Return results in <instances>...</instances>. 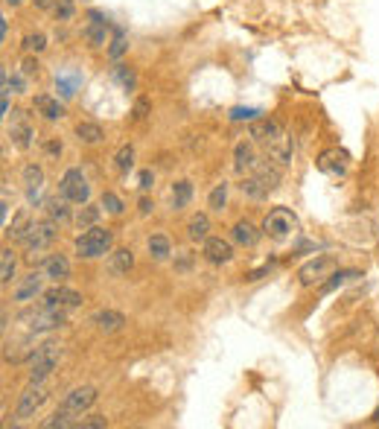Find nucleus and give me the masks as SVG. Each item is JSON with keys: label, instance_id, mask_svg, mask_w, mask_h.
Returning <instances> with one entry per match:
<instances>
[{"label": "nucleus", "instance_id": "obj_1", "mask_svg": "<svg viewBox=\"0 0 379 429\" xmlns=\"http://www.w3.org/2000/svg\"><path fill=\"white\" fill-rule=\"evenodd\" d=\"M111 242H114V234L108 228H97V225H93V228H88L76 239V254L82 260H97V257H103V254L111 252Z\"/></svg>", "mask_w": 379, "mask_h": 429}, {"label": "nucleus", "instance_id": "obj_2", "mask_svg": "<svg viewBox=\"0 0 379 429\" xmlns=\"http://www.w3.org/2000/svg\"><path fill=\"white\" fill-rule=\"evenodd\" d=\"M58 359H61V351H58L56 342L41 345V348L33 353V359H29V383H44V380L56 371Z\"/></svg>", "mask_w": 379, "mask_h": 429}, {"label": "nucleus", "instance_id": "obj_3", "mask_svg": "<svg viewBox=\"0 0 379 429\" xmlns=\"http://www.w3.org/2000/svg\"><path fill=\"white\" fill-rule=\"evenodd\" d=\"M58 190L71 205H88V199H90V184H88V178L82 175L79 167H71L65 175H61Z\"/></svg>", "mask_w": 379, "mask_h": 429}, {"label": "nucleus", "instance_id": "obj_4", "mask_svg": "<svg viewBox=\"0 0 379 429\" xmlns=\"http://www.w3.org/2000/svg\"><path fill=\"white\" fill-rule=\"evenodd\" d=\"M56 222L53 219H44V222H33L29 225V231H26V237L21 239V245L29 252V254H38V252H44L47 245H53V239H56Z\"/></svg>", "mask_w": 379, "mask_h": 429}, {"label": "nucleus", "instance_id": "obj_5", "mask_svg": "<svg viewBox=\"0 0 379 429\" xmlns=\"http://www.w3.org/2000/svg\"><path fill=\"white\" fill-rule=\"evenodd\" d=\"M295 225H298V219H295V213L289 207H274V210H269V217L263 219V231L271 239H286L295 231Z\"/></svg>", "mask_w": 379, "mask_h": 429}, {"label": "nucleus", "instance_id": "obj_6", "mask_svg": "<svg viewBox=\"0 0 379 429\" xmlns=\"http://www.w3.org/2000/svg\"><path fill=\"white\" fill-rule=\"evenodd\" d=\"M336 266H338V260H336V257H330V254H321V257L309 260V263H306V266L298 272V278H301V284H303V286L324 284V278H330V274L336 272Z\"/></svg>", "mask_w": 379, "mask_h": 429}, {"label": "nucleus", "instance_id": "obj_7", "mask_svg": "<svg viewBox=\"0 0 379 429\" xmlns=\"http://www.w3.org/2000/svg\"><path fill=\"white\" fill-rule=\"evenodd\" d=\"M108 29H111V24L105 21L103 12H88V24L82 26V38L88 41V47L100 50L108 44Z\"/></svg>", "mask_w": 379, "mask_h": 429}, {"label": "nucleus", "instance_id": "obj_8", "mask_svg": "<svg viewBox=\"0 0 379 429\" xmlns=\"http://www.w3.org/2000/svg\"><path fill=\"white\" fill-rule=\"evenodd\" d=\"M29 319V330L33 333H44V330H56L68 321V310H58V306H38V310L33 316H26Z\"/></svg>", "mask_w": 379, "mask_h": 429}, {"label": "nucleus", "instance_id": "obj_9", "mask_svg": "<svg viewBox=\"0 0 379 429\" xmlns=\"http://www.w3.org/2000/svg\"><path fill=\"white\" fill-rule=\"evenodd\" d=\"M44 400H47V391L41 388V383H29V388L21 394L15 415H18V418H33V415L41 409Z\"/></svg>", "mask_w": 379, "mask_h": 429}, {"label": "nucleus", "instance_id": "obj_10", "mask_svg": "<svg viewBox=\"0 0 379 429\" xmlns=\"http://www.w3.org/2000/svg\"><path fill=\"white\" fill-rule=\"evenodd\" d=\"M44 304L47 306H58V310H76V306L82 304V295L76 289H68V286L56 284L53 289L44 292Z\"/></svg>", "mask_w": 379, "mask_h": 429}, {"label": "nucleus", "instance_id": "obj_11", "mask_svg": "<svg viewBox=\"0 0 379 429\" xmlns=\"http://www.w3.org/2000/svg\"><path fill=\"white\" fill-rule=\"evenodd\" d=\"M248 135H251V140H257V143H271L274 138L283 135V129H280V123L274 117H257V120H251Z\"/></svg>", "mask_w": 379, "mask_h": 429}, {"label": "nucleus", "instance_id": "obj_12", "mask_svg": "<svg viewBox=\"0 0 379 429\" xmlns=\"http://www.w3.org/2000/svg\"><path fill=\"white\" fill-rule=\"evenodd\" d=\"M93 403H97V388H93V386H79V388H73V391L65 397V409L73 412V415L88 412Z\"/></svg>", "mask_w": 379, "mask_h": 429}, {"label": "nucleus", "instance_id": "obj_13", "mask_svg": "<svg viewBox=\"0 0 379 429\" xmlns=\"http://www.w3.org/2000/svg\"><path fill=\"white\" fill-rule=\"evenodd\" d=\"M234 257V249H231V242L222 239V237H207L204 239V260L213 263V266H222Z\"/></svg>", "mask_w": 379, "mask_h": 429}, {"label": "nucleus", "instance_id": "obj_14", "mask_svg": "<svg viewBox=\"0 0 379 429\" xmlns=\"http://www.w3.org/2000/svg\"><path fill=\"white\" fill-rule=\"evenodd\" d=\"M266 152H269V158L277 161L280 167H289L292 164V155H295V146H292V138L283 132L280 138H274L271 143H266Z\"/></svg>", "mask_w": 379, "mask_h": 429}, {"label": "nucleus", "instance_id": "obj_15", "mask_svg": "<svg viewBox=\"0 0 379 429\" xmlns=\"http://www.w3.org/2000/svg\"><path fill=\"white\" fill-rule=\"evenodd\" d=\"M9 138H12V143L18 149H29V146H33L36 129L24 120V111H15V120H12V126H9Z\"/></svg>", "mask_w": 379, "mask_h": 429}, {"label": "nucleus", "instance_id": "obj_16", "mask_svg": "<svg viewBox=\"0 0 379 429\" xmlns=\"http://www.w3.org/2000/svg\"><path fill=\"white\" fill-rule=\"evenodd\" d=\"M47 278L44 272H33V274H26V278L15 286V301L26 304V301H36V295L41 292V281Z\"/></svg>", "mask_w": 379, "mask_h": 429}, {"label": "nucleus", "instance_id": "obj_17", "mask_svg": "<svg viewBox=\"0 0 379 429\" xmlns=\"http://www.w3.org/2000/svg\"><path fill=\"white\" fill-rule=\"evenodd\" d=\"M90 324L97 327L100 333H117V330H123L125 316L117 313V310H100V313H93V316H90Z\"/></svg>", "mask_w": 379, "mask_h": 429}, {"label": "nucleus", "instance_id": "obj_18", "mask_svg": "<svg viewBox=\"0 0 379 429\" xmlns=\"http://www.w3.org/2000/svg\"><path fill=\"white\" fill-rule=\"evenodd\" d=\"M132 266H135V252L132 249H117L108 257V274H111V278H123V274H129Z\"/></svg>", "mask_w": 379, "mask_h": 429}, {"label": "nucleus", "instance_id": "obj_19", "mask_svg": "<svg viewBox=\"0 0 379 429\" xmlns=\"http://www.w3.org/2000/svg\"><path fill=\"white\" fill-rule=\"evenodd\" d=\"M318 170H324V172H330V175H344V172H347V152H338V149L321 152Z\"/></svg>", "mask_w": 379, "mask_h": 429}, {"label": "nucleus", "instance_id": "obj_20", "mask_svg": "<svg viewBox=\"0 0 379 429\" xmlns=\"http://www.w3.org/2000/svg\"><path fill=\"white\" fill-rule=\"evenodd\" d=\"M231 239H234L237 245H242V249H254V245L260 242V231L251 225L248 219H239V222L231 228Z\"/></svg>", "mask_w": 379, "mask_h": 429}, {"label": "nucleus", "instance_id": "obj_21", "mask_svg": "<svg viewBox=\"0 0 379 429\" xmlns=\"http://www.w3.org/2000/svg\"><path fill=\"white\" fill-rule=\"evenodd\" d=\"M33 108H36L47 123H56V120L65 117V105H61L56 97H47V94H38V97L33 100Z\"/></svg>", "mask_w": 379, "mask_h": 429}, {"label": "nucleus", "instance_id": "obj_22", "mask_svg": "<svg viewBox=\"0 0 379 429\" xmlns=\"http://www.w3.org/2000/svg\"><path fill=\"white\" fill-rule=\"evenodd\" d=\"M44 274H47L50 281L61 284L65 278H71V260H68L65 254H50V257L44 260Z\"/></svg>", "mask_w": 379, "mask_h": 429}, {"label": "nucleus", "instance_id": "obj_23", "mask_svg": "<svg viewBox=\"0 0 379 429\" xmlns=\"http://www.w3.org/2000/svg\"><path fill=\"white\" fill-rule=\"evenodd\" d=\"M251 175H254V178H260V181L266 184V187L271 190V193L280 187V178H283V175H280V170H277L274 164H269V161H260V158L254 161V167H251Z\"/></svg>", "mask_w": 379, "mask_h": 429}, {"label": "nucleus", "instance_id": "obj_24", "mask_svg": "<svg viewBox=\"0 0 379 429\" xmlns=\"http://www.w3.org/2000/svg\"><path fill=\"white\" fill-rule=\"evenodd\" d=\"M254 161H257L254 146H251L248 140H239L237 149H234V170H237V172H245V170L254 167Z\"/></svg>", "mask_w": 379, "mask_h": 429}, {"label": "nucleus", "instance_id": "obj_25", "mask_svg": "<svg viewBox=\"0 0 379 429\" xmlns=\"http://www.w3.org/2000/svg\"><path fill=\"white\" fill-rule=\"evenodd\" d=\"M76 138H79V143H88V146H93V143H100V140L105 138V132H103V126H100V123L82 120L79 126H76Z\"/></svg>", "mask_w": 379, "mask_h": 429}, {"label": "nucleus", "instance_id": "obj_26", "mask_svg": "<svg viewBox=\"0 0 379 429\" xmlns=\"http://www.w3.org/2000/svg\"><path fill=\"white\" fill-rule=\"evenodd\" d=\"M239 190L248 196V199H254V202H263V199H269V187L260 181V178H254V175H245L242 178V184H239Z\"/></svg>", "mask_w": 379, "mask_h": 429}, {"label": "nucleus", "instance_id": "obj_27", "mask_svg": "<svg viewBox=\"0 0 379 429\" xmlns=\"http://www.w3.org/2000/svg\"><path fill=\"white\" fill-rule=\"evenodd\" d=\"M207 231H210L207 213H196V217L190 219V225H187V237L193 239V242H204V239H207Z\"/></svg>", "mask_w": 379, "mask_h": 429}, {"label": "nucleus", "instance_id": "obj_28", "mask_svg": "<svg viewBox=\"0 0 379 429\" xmlns=\"http://www.w3.org/2000/svg\"><path fill=\"white\" fill-rule=\"evenodd\" d=\"M146 249H149V254L155 257V260H167L172 252H170V239L164 237V234H152L149 237V242H146Z\"/></svg>", "mask_w": 379, "mask_h": 429}, {"label": "nucleus", "instance_id": "obj_29", "mask_svg": "<svg viewBox=\"0 0 379 429\" xmlns=\"http://www.w3.org/2000/svg\"><path fill=\"white\" fill-rule=\"evenodd\" d=\"M190 199H193V184L190 181H178L172 184V210H181L190 205Z\"/></svg>", "mask_w": 379, "mask_h": 429}, {"label": "nucleus", "instance_id": "obj_30", "mask_svg": "<svg viewBox=\"0 0 379 429\" xmlns=\"http://www.w3.org/2000/svg\"><path fill=\"white\" fill-rule=\"evenodd\" d=\"M29 225H33V219H29V213H26V210H21V213H15V219H12V225L6 228V234H9L15 242H21V239L26 237Z\"/></svg>", "mask_w": 379, "mask_h": 429}, {"label": "nucleus", "instance_id": "obj_31", "mask_svg": "<svg viewBox=\"0 0 379 429\" xmlns=\"http://www.w3.org/2000/svg\"><path fill=\"white\" fill-rule=\"evenodd\" d=\"M225 205H228V184L222 181V184H216V187L210 190V196H207V207H210L213 213H222V210H225Z\"/></svg>", "mask_w": 379, "mask_h": 429}, {"label": "nucleus", "instance_id": "obj_32", "mask_svg": "<svg viewBox=\"0 0 379 429\" xmlns=\"http://www.w3.org/2000/svg\"><path fill=\"white\" fill-rule=\"evenodd\" d=\"M114 167H117V172H123V175L135 167V146H132V143L120 146V152L114 155Z\"/></svg>", "mask_w": 379, "mask_h": 429}, {"label": "nucleus", "instance_id": "obj_33", "mask_svg": "<svg viewBox=\"0 0 379 429\" xmlns=\"http://www.w3.org/2000/svg\"><path fill=\"white\" fill-rule=\"evenodd\" d=\"M47 210H50V219H53V222H58V225L71 219V207H68V199H65V196L47 202Z\"/></svg>", "mask_w": 379, "mask_h": 429}, {"label": "nucleus", "instance_id": "obj_34", "mask_svg": "<svg viewBox=\"0 0 379 429\" xmlns=\"http://www.w3.org/2000/svg\"><path fill=\"white\" fill-rule=\"evenodd\" d=\"M44 426H47V429H56V426H58V429H68V426H79V420H73V412H68L65 406H61L53 418L44 420Z\"/></svg>", "mask_w": 379, "mask_h": 429}, {"label": "nucleus", "instance_id": "obj_35", "mask_svg": "<svg viewBox=\"0 0 379 429\" xmlns=\"http://www.w3.org/2000/svg\"><path fill=\"white\" fill-rule=\"evenodd\" d=\"M21 47H24V53L38 56V53H44V50H47V36H44V33H29V36H24Z\"/></svg>", "mask_w": 379, "mask_h": 429}, {"label": "nucleus", "instance_id": "obj_36", "mask_svg": "<svg viewBox=\"0 0 379 429\" xmlns=\"http://www.w3.org/2000/svg\"><path fill=\"white\" fill-rule=\"evenodd\" d=\"M15 278V257H12V249H4V257H0V284L9 286Z\"/></svg>", "mask_w": 379, "mask_h": 429}, {"label": "nucleus", "instance_id": "obj_37", "mask_svg": "<svg viewBox=\"0 0 379 429\" xmlns=\"http://www.w3.org/2000/svg\"><path fill=\"white\" fill-rule=\"evenodd\" d=\"M353 278H359V272H333L330 274V281L327 284H321V292H333V289H338L341 284H347V281H353Z\"/></svg>", "mask_w": 379, "mask_h": 429}, {"label": "nucleus", "instance_id": "obj_38", "mask_svg": "<svg viewBox=\"0 0 379 429\" xmlns=\"http://www.w3.org/2000/svg\"><path fill=\"white\" fill-rule=\"evenodd\" d=\"M24 184L26 187H44V170L38 164H26L24 167Z\"/></svg>", "mask_w": 379, "mask_h": 429}, {"label": "nucleus", "instance_id": "obj_39", "mask_svg": "<svg viewBox=\"0 0 379 429\" xmlns=\"http://www.w3.org/2000/svg\"><path fill=\"white\" fill-rule=\"evenodd\" d=\"M100 219V207H93V205H85L82 210H79V217H76V225L82 228V231H88V228H93V222Z\"/></svg>", "mask_w": 379, "mask_h": 429}, {"label": "nucleus", "instance_id": "obj_40", "mask_svg": "<svg viewBox=\"0 0 379 429\" xmlns=\"http://www.w3.org/2000/svg\"><path fill=\"white\" fill-rule=\"evenodd\" d=\"M125 47H129V41H125V33L120 26H114V41H111V47H108V56L117 61L123 53H125Z\"/></svg>", "mask_w": 379, "mask_h": 429}, {"label": "nucleus", "instance_id": "obj_41", "mask_svg": "<svg viewBox=\"0 0 379 429\" xmlns=\"http://www.w3.org/2000/svg\"><path fill=\"white\" fill-rule=\"evenodd\" d=\"M56 88H58V94L71 100L76 94V76H56Z\"/></svg>", "mask_w": 379, "mask_h": 429}, {"label": "nucleus", "instance_id": "obj_42", "mask_svg": "<svg viewBox=\"0 0 379 429\" xmlns=\"http://www.w3.org/2000/svg\"><path fill=\"white\" fill-rule=\"evenodd\" d=\"M21 73H24V76H36V73H38V58H36L33 53H26V56L21 58Z\"/></svg>", "mask_w": 379, "mask_h": 429}, {"label": "nucleus", "instance_id": "obj_43", "mask_svg": "<svg viewBox=\"0 0 379 429\" xmlns=\"http://www.w3.org/2000/svg\"><path fill=\"white\" fill-rule=\"evenodd\" d=\"M103 207H105L108 213H114V217H120V213H123V202H120L114 193H103Z\"/></svg>", "mask_w": 379, "mask_h": 429}, {"label": "nucleus", "instance_id": "obj_44", "mask_svg": "<svg viewBox=\"0 0 379 429\" xmlns=\"http://www.w3.org/2000/svg\"><path fill=\"white\" fill-rule=\"evenodd\" d=\"M105 426H108L105 415H90V418L79 420V429H105Z\"/></svg>", "mask_w": 379, "mask_h": 429}, {"label": "nucleus", "instance_id": "obj_45", "mask_svg": "<svg viewBox=\"0 0 379 429\" xmlns=\"http://www.w3.org/2000/svg\"><path fill=\"white\" fill-rule=\"evenodd\" d=\"M114 76H117L125 88H135V73H132L129 68H125V65H117V68H114Z\"/></svg>", "mask_w": 379, "mask_h": 429}, {"label": "nucleus", "instance_id": "obj_46", "mask_svg": "<svg viewBox=\"0 0 379 429\" xmlns=\"http://www.w3.org/2000/svg\"><path fill=\"white\" fill-rule=\"evenodd\" d=\"M257 117H260L257 108H234V111H231V120H234V123H239V120H257Z\"/></svg>", "mask_w": 379, "mask_h": 429}, {"label": "nucleus", "instance_id": "obj_47", "mask_svg": "<svg viewBox=\"0 0 379 429\" xmlns=\"http://www.w3.org/2000/svg\"><path fill=\"white\" fill-rule=\"evenodd\" d=\"M53 12H56V18H58V21L73 18V6H71V0H61V4H56V6H53Z\"/></svg>", "mask_w": 379, "mask_h": 429}, {"label": "nucleus", "instance_id": "obj_48", "mask_svg": "<svg viewBox=\"0 0 379 429\" xmlns=\"http://www.w3.org/2000/svg\"><path fill=\"white\" fill-rule=\"evenodd\" d=\"M149 108H152V103H149L146 97H140V100L135 103V108H132V120H143V117L149 114Z\"/></svg>", "mask_w": 379, "mask_h": 429}, {"label": "nucleus", "instance_id": "obj_49", "mask_svg": "<svg viewBox=\"0 0 379 429\" xmlns=\"http://www.w3.org/2000/svg\"><path fill=\"white\" fill-rule=\"evenodd\" d=\"M44 152H47V155H50V158H56V155H61V140H58V138H50V140L44 143Z\"/></svg>", "mask_w": 379, "mask_h": 429}, {"label": "nucleus", "instance_id": "obj_50", "mask_svg": "<svg viewBox=\"0 0 379 429\" xmlns=\"http://www.w3.org/2000/svg\"><path fill=\"white\" fill-rule=\"evenodd\" d=\"M152 184H155L152 170H143V172H140V190H143V193H146V190H152Z\"/></svg>", "mask_w": 379, "mask_h": 429}, {"label": "nucleus", "instance_id": "obj_51", "mask_svg": "<svg viewBox=\"0 0 379 429\" xmlns=\"http://www.w3.org/2000/svg\"><path fill=\"white\" fill-rule=\"evenodd\" d=\"M152 207H155V205H152V202L143 196V199H140V217H149V213H152Z\"/></svg>", "mask_w": 379, "mask_h": 429}, {"label": "nucleus", "instance_id": "obj_52", "mask_svg": "<svg viewBox=\"0 0 379 429\" xmlns=\"http://www.w3.org/2000/svg\"><path fill=\"white\" fill-rule=\"evenodd\" d=\"M6 33H9V26H6V18H0V36L6 38Z\"/></svg>", "mask_w": 379, "mask_h": 429}, {"label": "nucleus", "instance_id": "obj_53", "mask_svg": "<svg viewBox=\"0 0 379 429\" xmlns=\"http://www.w3.org/2000/svg\"><path fill=\"white\" fill-rule=\"evenodd\" d=\"M6 4H9V6H21V4H24V0H6Z\"/></svg>", "mask_w": 379, "mask_h": 429}]
</instances>
